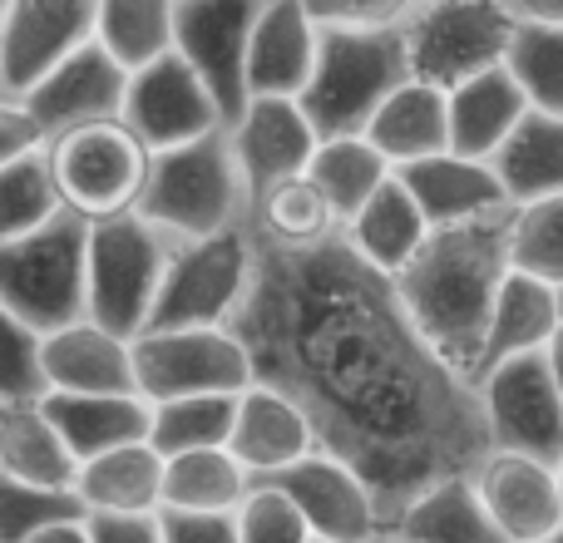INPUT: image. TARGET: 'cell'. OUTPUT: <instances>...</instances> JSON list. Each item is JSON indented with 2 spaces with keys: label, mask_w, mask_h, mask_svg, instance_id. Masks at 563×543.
I'll return each mask as SVG.
<instances>
[{
  "label": "cell",
  "mask_w": 563,
  "mask_h": 543,
  "mask_svg": "<svg viewBox=\"0 0 563 543\" xmlns=\"http://www.w3.org/2000/svg\"><path fill=\"white\" fill-rule=\"evenodd\" d=\"M263 386L307 410L317 445L361 469L386 529L430 485L475 475L489 455L479 390L445 366L400 307L386 272L346 237L277 253L257 243V272L233 321Z\"/></svg>",
  "instance_id": "1"
},
{
  "label": "cell",
  "mask_w": 563,
  "mask_h": 543,
  "mask_svg": "<svg viewBox=\"0 0 563 543\" xmlns=\"http://www.w3.org/2000/svg\"><path fill=\"white\" fill-rule=\"evenodd\" d=\"M509 228H515V208L475 218V223L435 228L416 263L400 277H390L426 346L470 386L485 366V341L495 326L499 291L515 277Z\"/></svg>",
  "instance_id": "2"
},
{
  "label": "cell",
  "mask_w": 563,
  "mask_h": 543,
  "mask_svg": "<svg viewBox=\"0 0 563 543\" xmlns=\"http://www.w3.org/2000/svg\"><path fill=\"white\" fill-rule=\"evenodd\" d=\"M139 218H148L174 243L247 228V188H243V174H238L228 129L148 158Z\"/></svg>",
  "instance_id": "3"
},
{
  "label": "cell",
  "mask_w": 563,
  "mask_h": 543,
  "mask_svg": "<svg viewBox=\"0 0 563 543\" xmlns=\"http://www.w3.org/2000/svg\"><path fill=\"white\" fill-rule=\"evenodd\" d=\"M410 79L406 25L400 30H321V55L301 109L321 138L366 134L376 109Z\"/></svg>",
  "instance_id": "4"
},
{
  "label": "cell",
  "mask_w": 563,
  "mask_h": 543,
  "mask_svg": "<svg viewBox=\"0 0 563 543\" xmlns=\"http://www.w3.org/2000/svg\"><path fill=\"white\" fill-rule=\"evenodd\" d=\"M0 301L20 321L55 336L89 317V223L59 213L55 223L0 247Z\"/></svg>",
  "instance_id": "5"
},
{
  "label": "cell",
  "mask_w": 563,
  "mask_h": 543,
  "mask_svg": "<svg viewBox=\"0 0 563 543\" xmlns=\"http://www.w3.org/2000/svg\"><path fill=\"white\" fill-rule=\"evenodd\" d=\"M257 272L253 228L174 243L148 331H223L238 321Z\"/></svg>",
  "instance_id": "6"
},
{
  "label": "cell",
  "mask_w": 563,
  "mask_h": 543,
  "mask_svg": "<svg viewBox=\"0 0 563 543\" xmlns=\"http://www.w3.org/2000/svg\"><path fill=\"white\" fill-rule=\"evenodd\" d=\"M168 257H174V237L139 213L89 223V321L124 341L144 336Z\"/></svg>",
  "instance_id": "7"
},
{
  "label": "cell",
  "mask_w": 563,
  "mask_h": 543,
  "mask_svg": "<svg viewBox=\"0 0 563 543\" xmlns=\"http://www.w3.org/2000/svg\"><path fill=\"white\" fill-rule=\"evenodd\" d=\"M519 15L509 0H420L406 20L410 79L435 89H460L509 59Z\"/></svg>",
  "instance_id": "8"
},
{
  "label": "cell",
  "mask_w": 563,
  "mask_h": 543,
  "mask_svg": "<svg viewBox=\"0 0 563 543\" xmlns=\"http://www.w3.org/2000/svg\"><path fill=\"white\" fill-rule=\"evenodd\" d=\"M45 158L65 213L85 218V223H109V218L139 213L154 154L139 144L124 119H104V124H85L49 138Z\"/></svg>",
  "instance_id": "9"
},
{
  "label": "cell",
  "mask_w": 563,
  "mask_h": 543,
  "mask_svg": "<svg viewBox=\"0 0 563 543\" xmlns=\"http://www.w3.org/2000/svg\"><path fill=\"white\" fill-rule=\"evenodd\" d=\"M139 396L148 406L188 396H243L257 380L253 356L233 326L223 331H144L134 341Z\"/></svg>",
  "instance_id": "10"
},
{
  "label": "cell",
  "mask_w": 563,
  "mask_h": 543,
  "mask_svg": "<svg viewBox=\"0 0 563 543\" xmlns=\"http://www.w3.org/2000/svg\"><path fill=\"white\" fill-rule=\"evenodd\" d=\"M479 406H485L489 450H509V455H529L559 465L563 459V396L559 380L549 370V356H515L505 366L485 370L475 380Z\"/></svg>",
  "instance_id": "11"
},
{
  "label": "cell",
  "mask_w": 563,
  "mask_h": 543,
  "mask_svg": "<svg viewBox=\"0 0 563 543\" xmlns=\"http://www.w3.org/2000/svg\"><path fill=\"white\" fill-rule=\"evenodd\" d=\"M119 119L134 129V138L148 148V154L198 144V138L228 129V119H223V109H218L213 89L198 79V69L188 65L178 49L129 75L124 114H119Z\"/></svg>",
  "instance_id": "12"
},
{
  "label": "cell",
  "mask_w": 563,
  "mask_h": 543,
  "mask_svg": "<svg viewBox=\"0 0 563 543\" xmlns=\"http://www.w3.org/2000/svg\"><path fill=\"white\" fill-rule=\"evenodd\" d=\"M267 0H184L178 5L174 49L198 69L208 89H213L223 119L233 124L247 104V55H253V30Z\"/></svg>",
  "instance_id": "13"
},
{
  "label": "cell",
  "mask_w": 563,
  "mask_h": 543,
  "mask_svg": "<svg viewBox=\"0 0 563 543\" xmlns=\"http://www.w3.org/2000/svg\"><path fill=\"white\" fill-rule=\"evenodd\" d=\"M99 35V0H10L0 20L5 95L25 99L40 79Z\"/></svg>",
  "instance_id": "14"
},
{
  "label": "cell",
  "mask_w": 563,
  "mask_h": 543,
  "mask_svg": "<svg viewBox=\"0 0 563 543\" xmlns=\"http://www.w3.org/2000/svg\"><path fill=\"white\" fill-rule=\"evenodd\" d=\"M257 485H277L301 509L311 534L327 543H371L376 534H386L376 489L361 479L356 465H346L331 450H311L307 459H297L273 479H257Z\"/></svg>",
  "instance_id": "15"
},
{
  "label": "cell",
  "mask_w": 563,
  "mask_h": 543,
  "mask_svg": "<svg viewBox=\"0 0 563 543\" xmlns=\"http://www.w3.org/2000/svg\"><path fill=\"white\" fill-rule=\"evenodd\" d=\"M228 144H233L238 174L247 188V213H253V203H263L277 184L307 174L321 134L307 119L301 99H253L228 124Z\"/></svg>",
  "instance_id": "16"
},
{
  "label": "cell",
  "mask_w": 563,
  "mask_h": 543,
  "mask_svg": "<svg viewBox=\"0 0 563 543\" xmlns=\"http://www.w3.org/2000/svg\"><path fill=\"white\" fill-rule=\"evenodd\" d=\"M124 95H129V69L95 40V45H85L79 55H69L65 65L49 69L20 104L30 109L40 134L59 138V134H69V129L119 119L124 114Z\"/></svg>",
  "instance_id": "17"
},
{
  "label": "cell",
  "mask_w": 563,
  "mask_h": 543,
  "mask_svg": "<svg viewBox=\"0 0 563 543\" xmlns=\"http://www.w3.org/2000/svg\"><path fill=\"white\" fill-rule=\"evenodd\" d=\"M475 489L509 543H544L549 534L563 529L559 465L509 455V450H489L475 469Z\"/></svg>",
  "instance_id": "18"
},
{
  "label": "cell",
  "mask_w": 563,
  "mask_h": 543,
  "mask_svg": "<svg viewBox=\"0 0 563 543\" xmlns=\"http://www.w3.org/2000/svg\"><path fill=\"white\" fill-rule=\"evenodd\" d=\"M40 370H45V396L49 390L55 396H139L134 341L114 336L89 317L45 336Z\"/></svg>",
  "instance_id": "19"
},
{
  "label": "cell",
  "mask_w": 563,
  "mask_h": 543,
  "mask_svg": "<svg viewBox=\"0 0 563 543\" xmlns=\"http://www.w3.org/2000/svg\"><path fill=\"white\" fill-rule=\"evenodd\" d=\"M228 450H233L238 465L253 479H273L321 445H317V430H311L307 410H301L287 390L253 380V386L238 396V420H233Z\"/></svg>",
  "instance_id": "20"
},
{
  "label": "cell",
  "mask_w": 563,
  "mask_h": 543,
  "mask_svg": "<svg viewBox=\"0 0 563 543\" xmlns=\"http://www.w3.org/2000/svg\"><path fill=\"white\" fill-rule=\"evenodd\" d=\"M321 55V25L301 0H267L253 30L247 89L253 99H301Z\"/></svg>",
  "instance_id": "21"
},
{
  "label": "cell",
  "mask_w": 563,
  "mask_h": 543,
  "mask_svg": "<svg viewBox=\"0 0 563 543\" xmlns=\"http://www.w3.org/2000/svg\"><path fill=\"white\" fill-rule=\"evenodd\" d=\"M400 184L410 188V198L420 203V213L430 218V228H455V223H475V218L489 213H505L509 193L499 184L495 164L485 158H465V154H435V158H420L410 168H396Z\"/></svg>",
  "instance_id": "22"
},
{
  "label": "cell",
  "mask_w": 563,
  "mask_h": 543,
  "mask_svg": "<svg viewBox=\"0 0 563 543\" xmlns=\"http://www.w3.org/2000/svg\"><path fill=\"white\" fill-rule=\"evenodd\" d=\"M0 475L35 489H69L75 495L79 459L49 420L45 400H0Z\"/></svg>",
  "instance_id": "23"
},
{
  "label": "cell",
  "mask_w": 563,
  "mask_h": 543,
  "mask_svg": "<svg viewBox=\"0 0 563 543\" xmlns=\"http://www.w3.org/2000/svg\"><path fill=\"white\" fill-rule=\"evenodd\" d=\"M529 109L534 104H529V95L519 89V79L509 75V65L489 69V75L450 89V148L465 158L495 164V154L509 144V134L525 124Z\"/></svg>",
  "instance_id": "24"
},
{
  "label": "cell",
  "mask_w": 563,
  "mask_h": 543,
  "mask_svg": "<svg viewBox=\"0 0 563 543\" xmlns=\"http://www.w3.org/2000/svg\"><path fill=\"white\" fill-rule=\"evenodd\" d=\"M430 233H435V228H430V218L420 213V203L410 198V188L400 184V174H390L386 188L341 228L351 253L366 257V263L376 272H386V277H400V272L416 263L420 247L430 243Z\"/></svg>",
  "instance_id": "25"
},
{
  "label": "cell",
  "mask_w": 563,
  "mask_h": 543,
  "mask_svg": "<svg viewBox=\"0 0 563 543\" xmlns=\"http://www.w3.org/2000/svg\"><path fill=\"white\" fill-rule=\"evenodd\" d=\"M366 138L386 154L390 168H410L420 158L450 154V95L426 79H406L376 119L366 124Z\"/></svg>",
  "instance_id": "26"
},
{
  "label": "cell",
  "mask_w": 563,
  "mask_h": 543,
  "mask_svg": "<svg viewBox=\"0 0 563 543\" xmlns=\"http://www.w3.org/2000/svg\"><path fill=\"white\" fill-rule=\"evenodd\" d=\"M75 499L85 505V514H158L164 509V455L144 440V445L85 459L75 479Z\"/></svg>",
  "instance_id": "27"
},
{
  "label": "cell",
  "mask_w": 563,
  "mask_h": 543,
  "mask_svg": "<svg viewBox=\"0 0 563 543\" xmlns=\"http://www.w3.org/2000/svg\"><path fill=\"white\" fill-rule=\"evenodd\" d=\"M45 410L79 465L109 455V450L144 445L148 430H154V406L144 396H55L49 390Z\"/></svg>",
  "instance_id": "28"
},
{
  "label": "cell",
  "mask_w": 563,
  "mask_h": 543,
  "mask_svg": "<svg viewBox=\"0 0 563 543\" xmlns=\"http://www.w3.org/2000/svg\"><path fill=\"white\" fill-rule=\"evenodd\" d=\"M563 331V291L549 287V281L529 277V272H515L499 291V307H495V326H489L485 341V366L479 376L515 356H534V351H549ZM475 376V380H479Z\"/></svg>",
  "instance_id": "29"
},
{
  "label": "cell",
  "mask_w": 563,
  "mask_h": 543,
  "mask_svg": "<svg viewBox=\"0 0 563 543\" xmlns=\"http://www.w3.org/2000/svg\"><path fill=\"white\" fill-rule=\"evenodd\" d=\"M386 534H400L410 543H509L495 519H489L485 499L475 489V475H455L430 485L426 495H416L400 509V519Z\"/></svg>",
  "instance_id": "30"
},
{
  "label": "cell",
  "mask_w": 563,
  "mask_h": 543,
  "mask_svg": "<svg viewBox=\"0 0 563 543\" xmlns=\"http://www.w3.org/2000/svg\"><path fill=\"white\" fill-rule=\"evenodd\" d=\"M247 228H253L257 243L277 247V253H311V247L341 237L336 208L327 203V193H321L307 174L287 178V184H277L263 203H253Z\"/></svg>",
  "instance_id": "31"
},
{
  "label": "cell",
  "mask_w": 563,
  "mask_h": 543,
  "mask_svg": "<svg viewBox=\"0 0 563 543\" xmlns=\"http://www.w3.org/2000/svg\"><path fill=\"white\" fill-rule=\"evenodd\" d=\"M495 174L515 208L539 203V198H559L563 193V119L544 114V109H529L525 124L495 154Z\"/></svg>",
  "instance_id": "32"
},
{
  "label": "cell",
  "mask_w": 563,
  "mask_h": 543,
  "mask_svg": "<svg viewBox=\"0 0 563 543\" xmlns=\"http://www.w3.org/2000/svg\"><path fill=\"white\" fill-rule=\"evenodd\" d=\"M257 479L238 465L233 450H198L164 459V509L168 514H238ZM158 509V514H164Z\"/></svg>",
  "instance_id": "33"
},
{
  "label": "cell",
  "mask_w": 563,
  "mask_h": 543,
  "mask_svg": "<svg viewBox=\"0 0 563 543\" xmlns=\"http://www.w3.org/2000/svg\"><path fill=\"white\" fill-rule=\"evenodd\" d=\"M390 174H396V168L386 164V154H380L366 134L321 138L317 154H311V168H307V178L321 188V193H327V203L336 208L341 228H346L351 218H356L361 208H366L371 198L386 188Z\"/></svg>",
  "instance_id": "34"
},
{
  "label": "cell",
  "mask_w": 563,
  "mask_h": 543,
  "mask_svg": "<svg viewBox=\"0 0 563 543\" xmlns=\"http://www.w3.org/2000/svg\"><path fill=\"white\" fill-rule=\"evenodd\" d=\"M184 0H99V45L134 75L174 55V30Z\"/></svg>",
  "instance_id": "35"
},
{
  "label": "cell",
  "mask_w": 563,
  "mask_h": 543,
  "mask_svg": "<svg viewBox=\"0 0 563 543\" xmlns=\"http://www.w3.org/2000/svg\"><path fill=\"white\" fill-rule=\"evenodd\" d=\"M238 420V396H188L154 406V430L148 445L164 459L198 455V450H228Z\"/></svg>",
  "instance_id": "36"
},
{
  "label": "cell",
  "mask_w": 563,
  "mask_h": 543,
  "mask_svg": "<svg viewBox=\"0 0 563 543\" xmlns=\"http://www.w3.org/2000/svg\"><path fill=\"white\" fill-rule=\"evenodd\" d=\"M59 213H65V203H59V188H55V178H49L45 154L0 168V247L15 243V237H30L45 223H55Z\"/></svg>",
  "instance_id": "37"
},
{
  "label": "cell",
  "mask_w": 563,
  "mask_h": 543,
  "mask_svg": "<svg viewBox=\"0 0 563 543\" xmlns=\"http://www.w3.org/2000/svg\"><path fill=\"white\" fill-rule=\"evenodd\" d=\"M505 65L529 95V104L563 119V25H525L519 20Z\"/></svg>",
  "instance_id": "38"
},
{
  "label": "cell",
  "mask_w": 563,
  "mask_h": 543,
  "mask_svg": "<svg viewBox=\"0 0 563 543\" xmlns=\"http://www.w3.org/2000/svg\"><path fill=\"white\" fill-rule=\"evenodd\" d=\"M509 247H515V272H529L563 291V193L515 208Z\"/></svg>",
  "instance_id": "39"
},
{
  "label": "cell",
  "mask_w": 563,
  "mask_h": 543,
  "mask_svg": "<svg viewBox=\"0 0 563 543\" xmlns=\"http://www.w3.org/2000/svg\"><path fill=\"white\" fill-rule=\"evenodd\" d=\"M65 519H89L69 489H35L0 475V543H30Z\"/></svg>",
  "instance_id": "40"
},
{
  "label": "cell",
  "mask_w": 563,
  "mask_h": 543,
  "mask_svg": "<svg viewBox=\"0 0 563 543\" xmlns=\"http://www.w3.org/2000/svg\"><path fill=\"white\" fill-rule=\"evenodd\" d=\"M40 346L45 336L0 301V400H45Z\"/></svg>",
  "instance_id": "41"
},
{
  "label": "cell",
  "mask_w": 563,
  "mask_h": 543,
  "mask_svg": "<svg viewBox=\"0 0 563 543\" xmlns=\"http://www.w3.org/2000/svg\"><path fill=\"white\" fill-rule=\"evenodd\" d=\"M238 543H311V524L301 519V509L282 495L277 485H253V495L238 505L233 514Z\"/></svg>",
  "instance_id": "42"
},
{
  "label": "cell",
  "mask_w": 563,
  "mask_h": 543,
  "mask_svg": "<svg viewBox=\"0 0 563 543\" xmlns=\"http://www.w3.org/2000/svg\"><path fill=\"white\" fill-rule=\"evenodd\" d=\"M321 30H400L420 0H301Z\"/></svg>",
  "instance_id": "43"
},
{
  "label": "cell",
  "mask_w": 563,
  "mask_h": 543,
  "mask_svg": "<svg viewBox=\"0 0 563 543\" xmlns=\"http://www.w3.org/2000/svg\"><path fill=\"white\" fill-rule=\"evenodd\" d=\"M49 138L40 134V124L30 119V109L20 104V99H0V168L20 164V158H35L45 154Z\"/></svg>",
  "instance_id": "44"
},
{
  "label": "cell",
  "mask_w": 563,
  "mask_h": 543,
  "mask_svg": "<svg viewBox=\"0 0 563 543\" xmlns=\"http://www.w3.org/2000/svg\"><path fill=\"white\" fill-rule=\"evenodd\" d=\"M164 543H238L233 514H158Z\"/></svg>",
  "instance_id": "45"
},
{
  "label": "cell",
  "mask_w": 563,
  "mask_h": 543,
  "mask_svg": "<svg viewBox=\"0 0 563 543\" xmlns=\"http://www.w3.org/2000/svg\"><path fill=\"white\" fill-rule=\"evenodd\" d=\"M89 529H95V543H164V524L158 514H89Z\"/></svg>",
  "instance_id": "46"
},
{
  "label": "cell",
  "mask_w": 563,
  "mask_h": 543,
  "mask_svg": "<svg viewBox=\"0 0 563 543\" xmlns=\"http://www.w3.org/2000/svg\"><path fill=\"white\" fill-rule=\"evenodd\" d=\"M525 25H563V0H509Z\"/></svg>",
  "instance_id": "47"
},
{
  "label": "cell",
  "mask_w": 563,
  "mask_h": 543,
  "mask_svg": "<svg viewBox=\"0 0 563 543\" xmlns=\"http://www.w3.org/2000/svg\"><path fill=\"white\" fill-rule=\"evenodd\" d=\"M30 543H95V529H89V519H65V524L45 529V534Z\"/></svg>",
  "instance_id": "48"
},
{
  "label": "cell",
  "mask_w": 563,
  "mask_h": 543,
  "mask_svg": "<svg viewBox=\"0 0 563 543\" xmlns=\"http://www.w3.org/2000/svg\"><path fill=\"white\" fill-rule=\"evenodd\" d=\"M544 356H549V370H554V380H559V396H563V331H559L554 341H549V351H544Z\"/></svg>",
  "instance_id": "49"
},
{
  "label": "cell",
  "mask_w": 563,
  "mask_h": 543,
  "mask_svg": "<svg viewBox=\"0 0 563 543\" xmlns=\"http://www.w3.org/2000/svg\"><path fill=\"white\" fill-rule=\"evenodd\" d=\"M371 543H410V539H400V534H376Z\"/></svg>",
  "instance_id": "50"
},
{
  "label": "cell",
  "mask_w": 563,
  "mask_h": 543,
  "mask_svg": "<svg viewBox=\"0 0 563 543\" xmlns=\"http://www.w3.org/2000/svg\"><path fill=\"white\" fill-rule=\"evenodd\" d=\"M544 543H563V529H559V534H549V539H544Z\"/></svg>",
  "instance_id": "51"
},
{
  "label": "cell",
  "mask_w": 563,
  "mask_h": 543,
  "mask_svg": "<svg viewBox=\"0 0 563 543\" xmlns=\"http://www.w3.org/2000/svg\"><path fill=\"white\" fill-rule=\"evenodd\" d=\"M5 10H10V0H0V20H5Z\"/></svg>",
  "instance_id": "52"
},
{
  "label": "cell",
  "mask_w": 563,
  "mask_h": 543,
  "mask_svg": "<svg viewBox=\"0 0 563 543\" xmlns=\"http://www.w3.org/2000/svg\"><path fill=\"white\" fill-rule=\"evenodd\" d=\"M0 99H5V75H0Z\"/></svg>",
  "instance_id": "53"
},
{
  "label": "cell",
  "mask_w": 563,
  "mask_h": 543,
  "mask_svg": "<svg viewBox=\"0 0 563 543\" xmlns=\"http://www.w3.org/2000/svg\"><path fill=\"white\" fill-rule=\"evenodd\" d=\"M559 485H563V459H559Z\"/></svg>",
  "instance_id": "54"
},
{
  "label": "cell",
  "mask_w": 563,
  "mask_h": 543,
  "mask_svg": "<svg viewBox=\"0 0 563 543\" xmlns=\"http://www.w3.org/2000/svg\"><path fill=\"white\" fill-rule=\"evenodd\" d=\"M311 543H327V539H311Z\"/></svg>",
  "instance_id": "55"
}]
</instances>
